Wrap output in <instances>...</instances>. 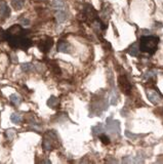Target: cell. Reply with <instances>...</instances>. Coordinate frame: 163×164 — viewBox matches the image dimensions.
<instances>
[{
    "mask_svg": "<svg viewBox=\"0 0 163 164\" xmlns=\"http://www.w3.org/2000/svg\"><path fill=\"white\" fill-rule=\"evenodd\" d=\"M6 33V40L12 48H23L27 49L32 45V40L29 38L28 31L24 30L21 26L15 25L10 27Z\"/></svg>",
    "mask_w": 163,
    "mask_h": 164,
    "instance_id": "obj_1",
    "label": "cell"
},
{
    "mask_svg": "<svg viewBox=\"0 0 163 164\" xmlns=\"http://www.w3.org/2000/svg\"><path fill=\"white\" fill-rule=\"evenodd\" d=\"M159 44V37L149 35V36H142L138 42V47L142 52L148 54H154L158 48Z\"/></svg>",
    "mask_w": 163,
    "mask_h": 164,
    "instance_id": "obj_2",
    "label": "cell"
},
{
    "mask_svg": "<svg viewBox=\"0 0 163 164\" xmlns=\"http://www.w3.org/2000/svg\"><path fill=\"white\" fill-rule=\"evenodd\" d=\"M57 131L55 130H51V131H48L46 136L43 137V141H42V148H43L45 151H51L53 149V143L55 142H57L59 137H57Z\"/></svg>",
    "mask_w": 163,
    "mask_h": 164,
    "instance_id": "obj_3",
    "label": "cell"
},
{
    "mask_svg": "<svg viewBox=\"0 0 163 164\" xmlns=\"http://www.w3.org/2000/svg\"><path fill=\"white\" fill-rule=\"evenodd\" d=\"M52 44H53L52 39L49 38V37H46V38L41 39V40L38 42L37 46H38V48L40 49V52H48L50 48L52 47Z\"/></svg>",
    "mask_w": 163,
    "mask_h": 164,
    "instance_id": "obj_4",
    "label": "cell"
},
{
    "mask_svg": "<svg viewBox=\"0 0 163 164\" xmlns=\"http://www.w3.org/2000/svg\"><path fill=\"white\" fill-rule=\"evenodd\" d=\"M118 83H119V87L122 91L125 94H129L131 90V84L129 83V81L127 80L125 76H119L118 78Z\"/></svg>",
    "mask_w": 163,
    "mask_h": 164,
    "instance_id": "obj_5",
    "label": "cell"
},
{
    "mask_svg": "<svg viewBox=\"0 0 163 164\" xmlns=\"http://www.w3.org/2000/svg\"><path fill=\"white\" fill-rule=\"evenodd\" d=\"M147 97L150 99L151 103H153V104H158L162 99L161 94H160L156 89H154V88H152V89H147Z\"/></svg>",
    "mask_w": 163,
    "mask_h": 164,
    "instance_id": "obj_6",
    "label": "cell"
},
{
    "mask_svg": "<svg viewBox=\"0 0 163 164\" xmlns=\"http://www.w3.org/2000/svg\"><path fill=\"white\" fill-rule=\"evenodd\" d=\"M83 17H85L86 20H90V21H95L97 19V12L93 9V7L91 5H85L83 9Z\"/></svg>",
    "mask_w": 163,
    "mask_h": 164,
    "instance_id": "obj_7",
    "label": "cell"
},
{
    "mask_svg": "<svg viewBox=\"0 0 163 164\" xmlns=\"http://www.w3.org/2000/svg\"><path fill=\"white\" fill-rule=\"evenodd\" d=\"M10 15V9L8 7L7 3L4 0H1L0 2V20H4L8 17Z\"/></svg>",
    "mask_w": 163,
    "mask_h": 164,
    "instance_id": "obj_8",
    "label": "cell"
},
{
    "mask_svg": "<svg viewBox=\"0 0 163 164\" xmlns=\"http://www.w3.org/2000/svg\"><path fill=\"white\" fill-rule=\"evenodd\" d=\"M71 49H72V46L69 42L65 41V40H60L59 44H57V50L60 52H65V54H70Z\"/></svg>",
    "mask_w": 163,
    "mask_h": 164,
    "instance_id": "obj_9",
    "label": "cell"
},
{
    "mask_svg": "<svg viewBox=\"0 0 163 164\" xmlns=\"http://www.w3.org/2000/svg\"><path fill=\"white\" fill-rule=\"evenodd\" d=\"M55 17L57 23H65L67 21V19H68V14L63 9H59L57 12H55Z\"/></svg>",
    "mask_w": 163,
    "mask_h": 164,
    "instance_id": "obj_10",
    "label": "cell"
},
{
    "mask_svg": "<svg viewBox=\"0 0 163 164\" xmlns=\"http://www.w3.org/2000/svg\"><path fill=\"white\" fill-rule=\"evenodd\" d=\"M60 105V99H57V97H50L49 99H48V101H47V106L49 108H55V107H57V106Z\"/></svg>",
    "mask_w": 163,
    "mask_h": 164,
    "instance_id": "obj_11",
    "label": "cell"
},
{
    "mask_svg": "<svg viewBox=\"0 0 163 164\" xmlns=\"http://www.w3.org/2000/svg\"><path fill=\"white\" fill-rule=\"evenodd\" d=\"M138 52H140V47H138V43H133L128 49V54L132 57H138Z\"/></svg>",
    "mask_w": 163,
    "mask_h": 164,
    "instance_id": "obj_12",
    "label": "cell"
},
{
    "mask_svg": "<svg viewBox=\"0 0 163 164\" xmlns=\"http://www.w3.org/2000/svg\"><path fill=\"white\" fill-rule=\"evenodd\" d=\"M25 4V0H12V5L15 10H20Z\"/></svg>",
    "mask_w": 163,
    "mask_h": 164,
    "instance_id": "obj_13",
    "label": "cell"
},
{
    "mask_svg": "<svg viewBox=\"0 0 163 164\" xmlns=\"http://www.w3.org/2000/svg\"><path fill=\"white\" fill-rule=\"evenodd\" d=\"M22 119H23V117L19 113H12V116H10V120L15 124H20L22 122Z\"/></svg>",
    "mask_w": 163,
    "mask_h": 164,
    "instance_id": "obj_14",
    "label": "cell"
},
{
    "mask_svg": "<svg viewBox=\"0 0 163 164\" xmlns=\"http://www.w3.org/2000/svg\"><path fill=\"white\" fill-rule=\"evenodd\" d=\"M21 70L23 72H32L34 70V66L31 63H24L21 65Z\"/></svg>",
    "mask_w": 163,
    "mask_h": 164,
    "instance_id": "obj_15",
    "label": "cell"
},
{
    "mask_svg": "<svg viewBox=\"0 0 163 164\" xmlns=\"http://www.w3.org/2000/svg\"><path fill=\"white\" fill-rule=\"evenodd\" d=\"M10 102H12V105L19 106L20 104H21V102H22V99H21V97H20L19 94H13L10 96Z\"/></svg>",
    "mask_w": 163,
    "mask_h": 164,
    "instance_id": "obj_16",
    "label": "cell"
},
{
    "mask_svg": "<svg viewBox=\"0 0 163 164\" xmlns=\"http://www.w3.org/2000/svg\"><path fill=\"white\" fill-rule=\"evenodd\" d=\"M52 6L55 9H63L65 7V1L64 0H53L52 1Z\"/></svg>",
    "mask_w": 163,
    "mask_h": 164,
    "instance_id": "obj_17",
    "label": "cell"
},
{
    "mask_svg": "<svg viewBox=\"0 0 163 164\" xmlns=\"http://www.w3.org/2000/svg\"><path fill=\"white\" fill-rule=\"evenodd\" d=\"M48 66L52 69V71L55 72V74H61V69L57 66V64L55 62H48Z\"/></svg>",
    "mask_w": 163,
    "mask_h": 164,
    "instance_id": "obj_18",
    "label": "cell"
},
{
    "mask_svg": "<svg viewBox=\"0 0 163 164\" xmlns=\"http://www.w3.org/2000/svg\"><path fill=\"white\" fill-rule=\"evenodd\" d=\"M15 134H17V130L13 129V128H8V129L5 130V136L8 139H12L15 136Z\"/></svg>",
    "mask_w": 163,
    "mask_h": 164,
    "instance_id": "obj_19",
    "label": "cell"
},
{
    "mask_svg": "<svg viewBox=\"0 0 163 164\" xmlns=\"http://www.w3.org/2000/svg\"><path fill=\"white\" fill-rule=\"evenodd\" d=\"M100 139L102 141L103 144H105V145H109V144H110V139H109L106 134H100Z\"/></svg>",
    "mask_w": 163,
    "mask_h": 164,
    "instance_id": "obj_20",
    "label": "cell"
},
{
    "mask_svg": "<svg viewBox=\"0 0 163 164\" xmlns=\"http://www.w3.org/2000/svg\"><path fill=\"white\" fill-rule=\"evenodd\" d=\"M6 40V33L3 29L0 28V42H3Z\"/></svg>",
    "mask_w": 163,
    "mask_h": 164,
    "instance_id": "obj_21",
    "label": "cell"
},
{
    "mask_svg": "<svg viewBox=\"0 0 163 164\" xmlns=\"http://www.w3.org/2000/svg\"><path fill=\"white\" fill-rule=\"evenodd\" d=\"M21 24H22V26H29V24H30V20L27 19V17H24V19L21 20Z\"/></svg>",
    "mask_w": 163,
    "mask_h": 164,
    "instance_id": "obj_22",
    "label": "cell"
},
{
    "mask_svg": "<svg viewBox=\"0 0 163 164\" xmlns=\"http://www.w3.org/2000/svg\"><path fill=\"white\" fill-rule=\"evenodd\" d=\"M10 59H12V63H15V64L17 63V55H15V54H12Z\"/></svg>",
    "mask_w": 163,
    "mask_h": 164,
    "instance_id": "obj_23",
    "label": "cell"
},
{
    "mask_svg": "<svg viewBox=\"0 0 163 164\" xmlns=\"http://www.w3.org/2000/svg\"><path fill=\"white\" fill-rule=\"evenodd\" d=\"M0 114H1V112H0Z\"/></svg>",
    "mask_w": 163,
    "mask_h": 164,
    "instance_id": "obj_24",
    "label": "cell"
}]
</instances>
